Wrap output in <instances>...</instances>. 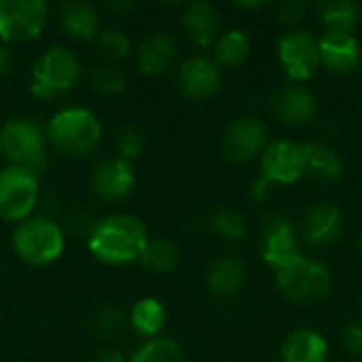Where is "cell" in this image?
I'll return each instance as SVG.
<instances>
[{
    "mask_svg": "<svg viewBox=\"0 0 362 362\" xmlns=\"http://www.w3.org/2000/svg\"><path fill=\"white\" fill-rule=\"evenodd\" d=\"M146 244V229L132 214H110L98 221L87 240L89 252L106 265H127L140 259Z\"/></svg>",
    "mask_w": 362,
    "mask_h": 362,
    "instance_id": "1",
    "label": "cell"
},
{
    "mask_svg": "<svg viewBox=\"0 0 362 362\" xmlns=\"http://www.w3.org/2000/svg\"><path fill=\"white\" fill-rule=\"evenodd\" d=\"M212 229L221 238L229 242H240L246 235V223L244 216L235 210H221L212 218Z\"/></svg>",
    "mask_w": 362,
    "mask_h": 362,
    "instance_id": "32",
    "label": "cell"
},
{
    "mask_svg": "<svg viewBox=\"0 0 362 362\" xmlns=\"http://www.w3.org/2000/svg\"><path fill=\"white\" fill-rule=\"evenodd\" d=\"M81 62L64 47L45 51L32 66L30 93L38 100H53L70 91L81 78Z\"/></svg>",
    "mask_w": 362,
    "mask_h": 362,
    "instance_id": "4",
    "label": "cell"
},
{
    "mask_svg": "<svg viewBox=\"0 0 362 362\" xmlns=\"http://www.w3.org/2000/svg\"><path fill=\"white\" fill-rule=\"evenodd\" d=\"M318 17L327 32L352 34L361 23V6L352 0H327L320 4Z\"/></svg>",
    "mask_w": 362,
    "mask_h": 362,
    "instance_id": "24",
    "label": "cell"
},
{
    "mask_svg": "<svg viewBox=\"0 0 362 362\" xmlns=\"http://www.w3.org/2000/svg\"><path fill=\"white\" fill-rule=\"evenodd\" d=\"M64 225H66L68 233H72L74 238L87 235V240H89V235L93 233V229H95V221H93L91 214L85 212V210H72V212H68Z\"/></svg>",
    "mask_w": 362,
    "mask_h": 362,
    "instance_id": "34",
    "label": "cell"
},
{
    "mask_svg": "<svg viewBox=\"0 0 362 362\" xmlns=\"http://www.w3.org/2000/svg\"><path fill=\"white\" fill-rule=\"evenodd\" d=\"M269 189H272V182L267 180V178H257L255 180V185H252V189H250V193H252V197L257 199V202H263L267 195H269Z\"/></svg>",
    "mask_w": 362,
    "mask_h": 362,
    "instance_id": "38",
    "label": "cell"
},
{
    "mask_svg": "<svg viewBox=\"0 0 362 362\" xmlns=\"http://www.w3.org/2000/svg\"><path fill=\"white\" fill-rule=\"evenodd\" d=\"M129 47H132L129 38L121 30H117V28L100 30L98 36H95V49L100 51V55H104L110 62L125 57L127 51H129Z\"/></svg>",
    "mask_w": 362,
    "mask_h": 362,
    "instance_id": "30",
    "label": "cell"
},
{
    "mask_svg": "<svg viewBox=\"0 0 362 362\" xmlns=\"http://www.w3.org/2000/svg\"><path fill=\"white\" fill-rule=\"evenodd\" d=\"M246 280V269L235 257H221L212 263L208 272V288L216 297H233L242 291Z\"/></svg>",
    "mask_w": 362,
    "mask_h": 362,
    "instance_id": "23",
    "label": "cell"
},
{
    "mask_svg": "<svg viewBox=\"0 0 362 362\" xmlns=\"http://www.w3.org/2000/svg\"><path fill=\"white\" fill-rule=\"evenodd\" d=\"M11 244L23 263L42 267L64 252V231L49 216H30L17 223Z\"/></svg>",
    "mask_w": 362,
    "mask_h": 362,
    "instance_id": "3",
    "label": "cell"
},
{
    "mask_svg": "<svg viewBox=\"0 0 362 362\" xmlns=\"http://www.w3.org/2000/svg\"><path fill=\"white\" fill-rule=\"evenodd\" d=\"M47 138L59 153L70 157H85L100 144L102 125L91 110L72 106L51 117L47 125Z\"/></svg>",
    "mask_w": 362,
    "mask_h": 362,
    "instance_id": "2",
    "label": "cell"
},
{
    "mask_svg": "<svg viewBox=\"0 0 362 362\" xmlns=\"http://www.w3.org/2000/svg\"><path fill=\"white\" fill-rule=\"evenodd\" d=\"M305 155V174L316 182H335L344 174V159L331 144L310 142L303 144Z\"/></svg>",
    "mask_w": 362,
    "mask_h": 362,
    "instance_id": "21",
    "label": "cell"
},
{
    "mask_svg": "<svg viewBox=\"0 0 362 362\" xmlns=\"http://www.w3.org/2000/svg\"><path fill=\"white\" fill-rule=\"evenodd\" d=\"M129 362H185V352L176 341L168 337H155L140 346Z\"/></svg>",
    "mask_w": 362,
    "mask_h": 362,
    "instance_id": "28",
    "label": "cell"
},
{
    "mask_svg": "<svg viewBox=\"0 0 362 362\" xmlns=\"http://www.w3.org/2000/svg\"><path fill=\"white\" fill-rule=\"evenodd\" d=\"M176 57V42L165 32H153L138 45L136 51V64L140 72L148 76L163 74Z\"/></svg>",
    "mask_w": 362,
    "mask_h": 362,
    "instance_id": "18",
    "label": "cell"
},
{
    "mask_svg": "<svg viewBox=\"0 0 362 362\" xmlns=\"http://www.w3.org/2000/svg\"><path fill=\"white\" fill-rule=\"evenodd\" d=\"M38 174L25 165L0 170V218L25 221L38 204Z\"/></svg>",
    "mask_w": 362,
    "mask_h": 362,
    "instance_id": "6",
    "label": "cell"
},
{
    "mask_svg": "<svg viewBox=\"0 0 362 362\" xmlns=\"http://www.w3.org/2000/svg\"><path fill=\"white\" fill-rule=\"evenodd\" d=\"M278 57L291 81H310L320 68L318 38L308 30H288L278 42Z\"/></svg>",
    "mask_w": 362,
    "mask_h": 362,
    "instance_id": "8",
    "label": "cell"
},
{
    "mask_svg": "<svg viewBox=\"0 0 362 362\" xmlns=\"http://www.w3.org/2000/svg\"><path fill=\"white\" fill-rule=\"evenodd\" d=\"M57 23L70 38H95L100 32L98 11L89 2H64L57 8Z\"/></svg>",
    "mask_w": 362,
    "mask_h": 362,
    "instance_id": "22",
    "label": "cell"
},
{
    "mask_svg": "<svg viewBox=\"0 0 362 362\" xmlns=\"http://www.w3.org/2000/svg\"><path fill=\"white\" fill-rule=\"evenodd\" d=\"M0 148L13 165L40 170L47 163V144L40 127L30 119H11L0 129Z\"/></svg>",
    "mask_w": 362,
    "mask_h": 362,
    "instance_id": "7",
    "label": "cell"
},
{
    "mask_svg": "<svg viewBox=\"0 0 362 362\" xmlns=\"http://www.w3.org/2000/svg\"><path fill=\"white\" fill-rule=\"evenodd\" d=\"M344 233V214L333 204L310 208L301 221V238L312 248H329Z\"/></svg>",
    "mask_w": 362,
    "mask_h": 362,
    "instance_id": "15",
    "label": "cell"
},
{
    "mask_svg": "<svg viewBox=\"0 0 362 362\" xmlns=\"http://www.w3.org/2000/svg\"><path fill=\"white\" fill-rule=\"evenodd\" d=\"M320 45V66L335 74H350L361 66V47L354 34L325 32L318 38Z\"/></svg>",
    "mask_w": 362,
    "mask_h": 362,
    "instance_id": "16",
    "label": "cell"
},
{
    "mask_svg": "<svg viewBox=\"0 0 362 362\" xmlns=\"http://www.w3.org/2000/svg\"><path fill=\"white\" fill-rule=\"evenodd\" d=\"M276 284L288 299L308 305L322 301L331 293L333 276L320 261L299 255L276 272Z\"/></svg>",
    "mask_w": 362,
    "mask_h": 362,
    "instance_id": "5",
    "label": "cell"
},
{
    "mask_svg": "<svg viewBox=\"0 0 362 362\" xmlns=\"http://www.w3.org/2000/svg\"><path fill=\"white\" fill-rule=\"evenodd\" d=\"M136 185L134 170L129 161L115 157L100 161L91 172V191L102 202H121L125 199Z\"/></svg>",
    "mask_w": 362,
    "mask_h": 362,
    "instance_id": "14",
    "label": "cell"
},
{
    "mask_svg": "<svg viewBox=\"0 0 362 362\" xmlns=\"http://www.w3.org/2000/svg\"><path fill=\"white\" fill-rule=\"evenodd\" d=\"M361 252H362V235H361Z\"/></svg>",
    "mask_w": 362,
    "mask_h": 362,
    "instance_id": "40",
    "label": "cell"
},
{
    "mask_svg": "<svg viewBox=\"0 0 362 362\" xmlns=\"http://www.w3.org/2000/svg\"><path fill=\"white\" fill-rule=\"evenodd\" d=\"M305 155L303 144L295 140H278L265 146L261 157V176L269 182L291 185L303 178Z\"/></svg>",
    "mask_w": 362,
    "mask_h": 362,
    "instance_id": "10",
    "label": "cell"
},
{
    "mask_svg": "<svg viewBox=\"0 0 362 362\" xmlns=\"http://www.w3.org/2000/svg\"><path fill=\"white\" fill-rule=\"evenodd\" d=\"M0 153H2V148H0Z\"/></svg>",
    "mask_w": 362,
    "mask_h": 362,
    "instance_id": "41",
    "label": "cell"
},
{
    "mask_svg": "<svg viewBox=\"0 0 362 362\" xmlns=\"http://www.w3.org/2000/svg\"><path fill=\"white\" fill-rule=\"evenodd\" d=\"M89 83L102 95H117L125 89V76L112 64H98L89 74Z\"/></svg>",
    "mask_w": 362,
    "mask_h": 362,
    "instance_id": "29",
    "label": "cell"
},
{
    "mask_svg": "<svg viewBox=\"0 0 362 362\" xmlns=\"http://www.w3.org/2000/svg\"><path fill=\"white\" fill-rule=\"evenodd\" d=\"M341 341L348 352L362 356V325H350L341 331Z\"/></svg>",
    "mask_w": 362,
    "mask_h": 362,
    "instance_id": "36",
    "label": "cell"
},
{
    "mask_svg": "<svg viewBox=\"0 0 362 362\" xmlns=\"http://www.w3.org/2000/svg\"><path fill=\"white\" fill-rule=\"evenodd\" d=\"M95 362H125L123 361V352L117 350V348H106L98 354V361Z\"/></svg>",
    "mask_w": 362,
    "mask_h": 362,
    "instance_id": "39",
    "label": "cell"
},
{
    "mask_svg": "<svg viewBox=\"0 0 362 362\" xmlns=\"http://www.w3.org/2000/svg\"><path fill=\"white\" fill-rule=\"evenodd\" d=\"M274 115L286 125H305L316 115V95L303 85H284L272 98Z\"/></svg>",
    "mask_w": 362,
    "mask_h": 362,
    "instance_id": "17",
    "label": "cell"
},
{
    "mask_svg": "<svg viewBox=\"0 0 362 362\" xmlns=\"http://www.w3.org/2000/svg\"><path fill=\"white\" fill-rule=\"evenodd\" d=\"M140 261L146 269L155 274H170L178 265V248L170 240H148L146 248L140 255Z\"/></svg>",
    "mask_w": 362,
    "mask_h": 362,
    "instance_id": "27",
    "label": "cell"
},
{
    "mask_svg": "<svg viewBox=\"0 0 362 362\" xmlns=\"http://www.w3.org/2000/svg\"><path fill=\"white\" fill-rule=\"evenodd\" d=\"M261 257L276 272L299 257L295 225L286 216L272 214L265 221L261 231Z\"/></svg>",
    "mask_w": 362,
    "mask_h": 362,
    "instance_id": "12",
    "label": "cell"
},
{
    "mask_svg": "<svg viewBox=\"0 0 362 362\" xmlns=\"http://www.w3.org/2000/svg\"><path fill=\"white\" fill-rule=\"evenodd\" d=\"M218 28H221L218 11L210 2L197 0V2L187 4L182 13V30L191 38L193 45L208 47L216 38Z\"/></svg>",
    "mask_w": 362,
    "mask_h": 362,
    "instance_id": "19",
    "label": "cell"
},
{
    "mask_svg": "<svg viewBox=\"0 0 362 362\" xmlns=\"http://www.w3.org/2000/svg\"><path fill=\"white\" fill-rule=\"evenodd\" d=\"M280 354L284 362H327L329 341L314 329H299L284 339Z\"/></svg>",
    "mask_w": 362,
    "mask_h": 362,
    "instance_id": "20",
    "label": "cell"
},
{
    "mask_svg": "<svg viewBox=\"0 0 362 362\" xmlns=\"http://www.w3.org/2000/svg\"><path fill=\"white\" fill-rule=\"evenodd\" d=\"M176 85L182 98L191 102H204L218 91L221 70L216 62L197 55L180 64L178 74H176Z\"/></svg>",
    "mask_w": 362,
    "mask_h": 362,
    "instance_id": "13",
    "label": "cell"
},
{
    "mask_svg": "<svg viewBox=\"0 0 362 362\" xmlns=\"http://www.w3.org/2000/svg\"><path fill=\"white\" fill-rule=\"evenodd\" d=\"M308 11V4L301 2V0H286V2H280L278 8H276V19L284 25H295L297 21L303 19Z\"/></svg>",
    "mask_w": 362,
    "mask_h": 362,
    "instance_id": "35",
    "label": "cell"
},
{
    "mask_svg": "<svg viewBox=\"0 0 362 362\" xmlns=\"http://www.w3.org/2000/svg\"><path fill=\"white\" fill-rule=\"evenodd\" d=\"M47 21V4L40 0H0V40L25 42L36 38Z\"/></svg>",
    "mask_w": 362,
    "mask_h": 362,
    "instance_id": "9",
    "label": "cell"
},
{
    "mask_svg": "<svg viewBox=\"0 0 362 362\" xmlns=\"http://www.w3.org/2000/svg\"><path fill=\"white\" fill-rule=\"evenodd\" d=\"M165 308L159 299L144 297L129 312V325L140 337H157L165 327Z\"/></svg>",
    "mask_w": 362,
    "mask_h": 362,
    "instance_id": "25",
    "label": "cell"
},
{
    "mask_svg": "<svg viewBox=\"0 0 362 362\" xmlns=\"http://www.w3.org/2000/svg\"><path fill=\"white\" fill-rule=\"evenodd\" d=\"M250 55V38L244 30H227L216 40V62L229 68H235L246 62Z\"/></svg>",
    "mask_w": 362,
    "mask_h": 362,
    "instance_id": "26",
    "label": "cell"
},
{
    "mask_svg": "<svg viewBox=\"0 0 362 362\" xmlns=\"http://www.w3.org/2000/svg\"><path fill=\"white\" fill-rule=\"evenodd\" d=\"M15 64H17V57H15L13 49L6 45H0V81H4L13 74Z\"/></svg>",
    "mask_w": 362,
    "mask_h": 362,
    "instance_id": "37",
    "label": "cell"
},
{
    "mask_svg": "<svg viewBox=\"0 0 362 362\" xmlns=\"http://www.w3.org/2000/svg\"><path fill=\"white\" fill-rule=\"evenodd\" d=\"M117 148L121 151V159H125V161L140 157L142 151H144V134H142V129H138L134 125L123 127L117 134Z\"/></svg>",
    "mask_w": 362,
    "mask_h": 362,
    "instance_id": "33",
    "label": "cell"
},
{
    "mask_svg": "<svg viewBox=\"0 0 362 362\" xmlns=\"http://www.w3.org/2000/svg\"><path fill=\"white\" fill-rule=\"evenodd\" d=\"M121 329H123V314L119 310H115V308L98 310L89 318V331L98 339H112Z\"/></svg>",
    "mask_w": 362,
    "mask_h": 362,
    "instance_id": "31",
    "label": "cell"
},
{
    "mask_svg": "<svg viewBox=\"0 0 362 362\" xmlns=\"http://www.w3.org/2000/svg\"><path fill=\"white\" fill-rule=\"evenodd\" d=\"M267 129L255 117L235 119L223 136V155L231 163H246L265 151Z\"/></svg>",
    "mask_w": 362,
    "mask_h": 362,
    "instance_id": "11",
    "label": "cell"
},
{
    "mask_svg": "<svg viewBox=\"0 0 362 362\" xmlns=\"http://www.w3.org/2000/svg\"><path fill=\"white\" fill-rule=\"evenodd\" d=\"M361 303H362V299H361Z\"/></svg>",
    "mask_w": 362,
    "mask_h": 362,
    "instance_id": "42",
    "label": "cell"
}]
</instances>
